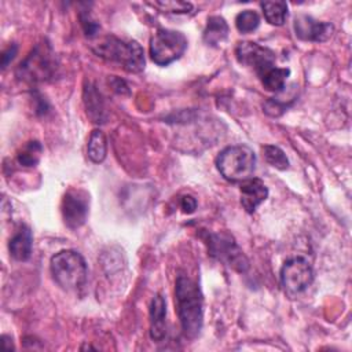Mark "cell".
<instances>
[{
    "label": "cell",
    "mask_w": 352,
    "mask_h": 352,
    "mask_svg": "<svg viewBox=\"0 0 352 352\" xmlns=\"http://www.w3.org/2000/svg\"><path fill=\"white\" fill-rule=\"evenodd\" d=\"M290 74V69L287 67H270L268 70H265L263 74H260V81L263 84V87L267 91L271 92H282L286 84V80Z\"/></svg>",
    "instance_id": "17"
},
{
    "label": "cell",
    "mask_w": 352,
    "mask_h": 352,
    "mask_svg": "<svg viewBox=\"0 0 352 352\" xmlns=\"http://www.w3.org/2000/svg\"><path fill=\"white\" fill-rule=\"evenodd\" d=\"M166 302L161 294H155L150 305V337L161 341L166 336Z\"/></svg>",
    "instance_id": "13"
},
{
    "label": "cell",
    "mask_w": 352,
    "mask_h": 352,
    "mask_svg": "<svg viewBox=\"0 0 352 352\" xmlns=\"http://www.w3.org/2000/svg\"><path fill=\"white\" fill-rule=\"evenodd\" d=\"M187 48L183 33L170 29H158L150 40V56L158 66H168L179 59Z\"/></svg>",
    "instance_id": "5"
},
{
    "label": "cell",
    "mask_w": 352,
    "mask_h": 352,
    "mask_svg": "<svg viewBox=\"0 0 352 352\" xmlns=\"http://www.w3.org/2000/svg\"><path fill=\"white\" fill-rule=\"evenodd\" d=\"M180 206L184 213H192L197 209V199L191 195H184L180 199Z\"/></svg>",
    "instance_id": "25"
},
{
    "label": "cell",
    "mask_w": 352,
    "mask_h": 352,
    "mask_svg": "<svg viewBox=\"0 0 352 352\" xmlns=\"http://www.w3.org/2000/svg\"><path fill=\"white\" fill-rule=\"evenodd\" d=\"M52 52L48 45H37L18 67V77L28 81H43L52 74Z\"/></svg>",
    "instance_id": "9"
},
{
    "label": "cell",
    "mask_w": 352,
    "mask_h": 352,
    "mask_svg": "<svg viewBox=\"0 0 352 352\" xmlns=\"http://www.w3.org/2000/svg\"><path fill=\"white\" fill-rule=\"evenodd\" d=\"M263 155L271 166H274L279 170H285L289 168V160H287L285 151L278 146L265 144L263 147Z\"/></svg>",
    "instance_id": "20"
},
{
    "label": "cell",
    "mask_w": 352,
    "mask_h": 352,
    "mask_svg": "<svg viewBox=\"0 0 352 352\" xmlns=\"http://www.w3.org/2000/svg\"><path fill=\"white\" fill-rule=\"evenodd\" d=\"M16 50H18L16 44H11L6 51H3V54H1V67L3 69H6L8 66V63L15 58Z\"/></svg>",
    "instance_id": "24"
},
{
    "label": "cell",
    "mask_w": 352,
    "mask_h": 352,
    "mask_svg": "<svg viewBox=\"0 0 352 352\" xmlns=\"http://www.w3.org/2000/svg\"><path fill=\"white\" fill-rule=\"evenodd\" d=\"M88 157L92 162L99 164L106 158L107 153V142L106 136L100 129H94L89 139H88Z\"/></svg>",
    "instance_id": "18"
},
{
    "label": "cell",
    "mask_w": 352,
    "mask_h": 352,
    "mask_svg": "<svg viewBox=\"0 0 352 352\" xmlns=\"http://www.w3.org/2000/svg\"><path fill=\"white\" fill-rule=\"evenodd\" d=\"M50 270L54 280L67 292L77 290L87 282L88 268L84 257L72 249H65L51 257Z\"/></svg>",
    "instance_id": "2"
},
{
    "label": "cell",
    "mask_w": 352,
    "mask_h": 352,
    "mask_svg": "<svg viewBox=\"0 0 352 352\" xmlns=\"http://www.w3.org/2000/svg\"><path fill=\"white\" fill-rule=\"evenodd\" d=\"M235 56L241 65L253 67L257 76L275 66V54L257 43L242 41L235 47Z\"/></svg>",
    "instance_id": "10"
},
{
    "label": "cell",
    "mask_w": 352,
    "mask_h": 352,
    "mask_svg": "<svg viewBox=\"0 0 352 352\" xmlns=\"http://www.w3.org/2000/svg\"><path fill=\"white\" fill-rule=\"evenodd\" d=\"M268 197V188L258 177H250L241 184V204L248 213H253L256 208Z\"/></svg>",
    "instance_id": "12"
},
{
    "label": "cell",
    "mask_w": 352,
    "mask_h": 352,
    "mask_svg": "<svg viewBox=\"0 0 352 352\" xmlns=\"http://www.w3.org/2000/svg\"><path fill=\"white\" fill-rule=\"evenodd\" d=\"M94 51L99 56L121 65L126 72L140 73L144 69V52L135 40H121L107 36Z\"/></svg>",
    "instance_id": "4"
},
{
    "label": "cell",
    "mask_w": 352,
    "mask_h": 352,
    "mask_svg": "<svg viewBox=\"0 0 352 352\" xmlns=\"http://www.w3.org/2000/svg\"><path fill=\"white\" fill-rule=\"evenodd\" d=\"M296 36L304 41H326L331 37L334 26L329 22L316 21L309 15H298L294 18Z\"/></svg>",
    "instance_id": "11"
},
{
    "label": "cell",
    "mask_w": 352,
    "mask_h": 352,
    "mask_svg": "<svg viewBox=\"0 0 352 352\" xmlns=\"http://www.w3.org/2000/svg\"><path fill=\"white\" fill-rule=\"evenodd\" d=\"M264 16L268 23L280 26L287 18V3L286 1H264L261 3Z\"/></svg>",
    "instance_id": "19"
},
{
    "label": "cell",
    "mask_w": 352,
    "mask_h": 352,
    "mask_svg": "<svg viewBox=\"0 0 352 352\" xmlns=\"http://www.w3.org/2000/svg\"><path fill=\"white\" fill-rule=\"evenodd\" d=\"M228 36V25L224 18L213 15L208 18L206 28L204 30V41L208 45H219Z\"/></svg>",
    "instance_id": "16"
},
{
    "label": "cell",
    "mask_w": 352,
    "mask_h": 352,
    "mask_svg": "<svg viewBox=\"0 0 352 352\" xmlns=\"http://www.w3.org/2000/svg\"><path fill=\"white\" fill-rule=\"evenodd\" d=\"M32 248H33V235L29 227L22 226L14 236L10 239L8 250L12 258L18 261H26L32 256Z\"/></svg>",
    "instance_id": "14"
},
{
    "label": "cell",
    "mask_w": 352,
    "mask_h": 352,
    "mask_svg": "<svg viewBox=\"0 0 352 352\" xmlns=\"http://www.w3.org/2000/svg\"><path fill=\"white\" fill-rule=\"evenodd\" d=\"M205 241L212 257L217 258L238 272H245L248 270L249 261L242 249L236 245L232 235L226 231L209 232Z\"/></svg>",
    "instance_id": "6"
},
{
    "label": "cell",
    "mask_w": 352,
    "mask_h": 352,
    "mask_svg": "<svg viewBox=\"0 0 352 352\" xmlns=\"http://www.w3.org/2000/svg\"><path fill=\"white\" fill-rule=\"evenodd\" d=\"M280 285L283 290L296 296L308 289L314 280V270L311 263L301 256L292 257L285 261L280 268Z\"/></svg>",
    "instance_id": "7"
},
{
    "label": "cell",
    "mask_w": 352,
    "mask_h": 352,
    "mask_svg": "<svg viewBox=\"0 0 352 352\" xmlns=\"http://www.w3.org/2000/svg\"><path fill=\"white\" fill-rule=\"evenodd\" d=\"M175 296L182 329L187 337L192 338L199 334L204 323V297L201 289L187 275H179Z\"/></svg>",
    "instance_id": "1"
},
{
    "label": "cell",
    "mask_w": 352,
    "mask_h": 352,
    "mask_svg": "<svg viewBox=\"0 0 352 352\" xmlns=\"http://www.w3.org/2000/svg\"><path fill=\"white\" fill-rule=\"evenodd\" d=\"M220 175L231 183H242L252 177L256 168V154L246 144L228 146L216 158Z\"/></svg>",
    "instance_id": "3"
},
{
    "label": "cell",
    "mask_w": 352,
    "mask_h": 352,
    "mask_svg": "<svg viewBox=\"0 0 352 352\" xmlns=\"http://www.w3.org/2000/svg\"><path fill=\"white\" fill-rule=\"evenodd\" d=\"M84 104L87 109V116L92 120V122H104L106 111L102 96L98 92L96 87L91 82L84 87Z\"/></svg>",
    "instance_id": "15"
},
{
    "label": "cell",
    "mask_w": 352,
    "mask_h": 352,
    "mask_svg": "<svg viewBox=\"0 0 352 352\" xmlns=\"http://www.w3.org/2000/svg\"><path fill=\"white\" fill-rule=\"evenodd\" d=\"M62 217L65 224L76 230L81 227L89 212V195L82 188H69L62 198Z\"/></svg>",
    "instance_id": "8"
},
{
    "label": "cell",
    "mask_w": 352,
    "mask_h": 352,
    "mask_svg": "<svg viewBox=\"0 0 352 352\" xmlns=\"http://www.w3.org/2000/svg\"><path fill=\"white\" fill-rule=\"evenodd\" d=\"M80 19H81V25H82V29H84L85 34H87L88 37L95 36L96 32H98V29H99V25H98L95 21H92V19L89 18V15H85V16L81 15Z\"/></svg>",
    "instance_id": "23"
},
{
    "label": "cell",
    "mask_w": 352,
    "mask_h": 352,
    "mask_svg": "<svg viewBox=\"0 0 352 352\" xmlns=\"http://www.w3.org/2000/svg\"><path fill=\"white\" fill-rule=\"evenodd\" d=\"M260 25V16L253 10H245L235 18V26L241 33H250Z\"/></svg>",
    "instance_id": "22"
},
{
    "label": "cell",
    "mask_w": 352,
    "mask_h": 352,
    "mask_svg": "<svg viewBox=\"0 0 352 352\" xmlns=\"http://www.w3.org/2000/svg\"><path fill=\"white\" fill-rule=\"evenodd\" d=\"M43 153V147L38 142H29L18 154V162L23 166H34L40 161Z\"/></svg>",
    "instance_id": "21"
}]
</instances>
